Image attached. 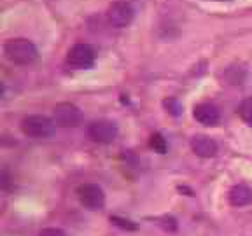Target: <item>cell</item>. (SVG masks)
Here are the masks:
<instances>
[{"mask_svg": "<svg viewBox=\"0 0 252 236\" xmlns=\"http://www.w3.org/2000/svg\"><path fill=\"white\" fill-rule=\"evenodd\" d=\"M4 53L9 61L16 65H30L37 59V47L35 44L28 39H11L5 42Z\"/></svg>", "mask_w": 252, "mask_h": 236, "instance_id": "cell-1", "label": "cell"}, {"mask_svg": "<svg viewBox=\"0 0 252 236\" xmlns=\"http://www.w3.org/2000/svg\"><path fill=\"white\" fill-rule=\"evenodd\" d=\"M55 121L46 116H27V118L21 121V131H23L27 137L30 138H47L55 133Z\"/></svg>", "mask_w": 252, "mask_h": 236, "instance_id": "cell-2", "label": "cell"}, {"mask_svg": "<svg viewBox=\"0 0 252 236\" xmlns=\"http://www.w3.org/2000/svg\"><path fill=\"white\" fill-rule=\"evenodd\" d=\"M83 119V114L77 105L70 102H62L53 109V121L60 128H75Z\"/></svg>", "mask_w": 252, "mask_h": 236, "instance_id": "cell-3", "label": "cell"}, {"mask_svg": "<svg viewBox=\"0 0 252 236\" xmlns=\"http://www.w3.org/2000/svg\"><path fill=\"white\" fill-rule=\"evenodd\" d=\"M77 198L88 210H100L105 205L103 189L96 184H83L77 187Z\"/></svg>", "mask_w": 252, "mask_h": 236, "instance_id": "cell-4", "label": "cell"}, {"mask_svg": "<svg viewBox=\"0 0 252 236\" xmlns=\"http://www.w3.org/2000/svg\"><path fill=\"white\" fill-rule=\"evenodd\" d=\"M94 49L90 44H75L74 47H70V51L67 55V63L72 68H77V70H83V68L93 67L94 63Z\"/></svg>", "mask_w": 252, "mask_h": 236, "instance_id": "cell-5", "label": "cell"}, {"mask_svg": "<svg viewBox=\"0 0 252 236\" xmlns=\"http://www.w3.org/2000/svg\"><path fill=\"white\" fill-rule=\"evenodd\" d=\"M88 137L96 144H112L118 137V126L107 119L93 121L88 126Z\"/></svg>", "mask_w": 252, "mask_h": 236, "instance_id": "cell-6", "label": "cell"}, {"mask_svg": "<svg viewBox=\"0 0 252 236\" xmlns=\"http://www.w3.org/2000/svg\"><path fill=\"white\" fill-rule=\"evenodd\" d=\"M133 16H135V11L131 7V4L128 2H114V4H110L109 9H107V20L112 27L116 28H125L133 21Z\"/></svg>", "mask_w": 252, "mask_h": 236, "instance_id": "cell-7", "label": "cell"}, {"mask_svg": "<svg viewBox=\"0 0 252 236\" xmlns=\"http://www.w3.org/2000/svg\"><path fill=\"white\" fill-rule=\"evenodd\" d=\"M193 116L200 124L205 126H216L220 119V112L216 105L212 103H200V105L194 107Z\"/></svg>", "mask_w": 252, "mask_h": 236, "instance_id": "cell-8", "label": "cell"}, {"mask_svg": "<svg viewBox=\"0 0 252 236\" xmlns=\"http://www.w3.org/2000/svg\"><path fill=\"white\" fill-rule=\"evenodd\" d=\"M191 149L200 157H212L217 154V144L207 135H196L191 138Z\"/></svg>", "mask_w": 252, "mask_h": 236, "instance_id": "cell-9", "label": "cell"}, {"mask_svg": "<svg viewBox=\"0 0 252 236\" xmlns=\"http://www.w3.org/2000/svg\"><path fill=\"white\" fill-rule=\"evenodd\" d=\"M229 203L233 206H245L252 203V189L245 184H236L229 191Z\"/></svg>", "mask_w": 252, "mask_h": 236, "instance_id": "cell-10", "label": "cell"}, {"mask_svg": "<svg viewBox=\"0 0 252 236\" xmlns=\"http://www.w3.org/2000/svg\"><path fill=\"white\" fill-rule=\"evenodd\" d=\"M238 114H240V118L244 119L247 124L252 126V96L245 98L244 102L240 103V107H238Z\"/></svg>", "mask_w": 252, "mask_h": 236, "instance_id": "cell-11", "label": "cell"}, {"mask_svg": "<svg viewBox=\"0 0 252 236\" xmlns=\"http://www.w3.org/2000/svg\"><path fill=\"white\" fill-rule=\"evenodd\" d=\"M149 146L153 147V149L156 150V152H159V154H165V152H166V149H168V146H166V140L163 138V135H161V133H154V135H151Z\"/></svg>", "mask_w": 252, "mask_h": 236, "instance_id": "cell-12", "label": "cell"}, {"mask_svg": "<svg viewBox=\"0 0 252 236\" xmlns=\"http://www.w3.org/2000/svg\"><path fill=\"white\" fill-rule=\"evenodd\" d=\"M110 220H112V222H114V224L121 226V228H125V229H137V226H135V224H131L130 220L119 219V217H110Z\"/></svg>", "mask_w": 252, "mask_h": 236, "instance_id": "cell-13", "label": "cell"}, {"mask_svg": "<svg viewBox=\"0 0 252 236\" xmlns=\"http://www.w3.org/2000/svg\"><path fill=\"white\" fill-rule=\"evenodd\" d=\"M39 236H65V233L58 228H46L40 231Z\"/></svg>", "mask_w": 252, "mask_h": 236, "instance_id": "cell-14", "label": "cell"}]
</instances>
